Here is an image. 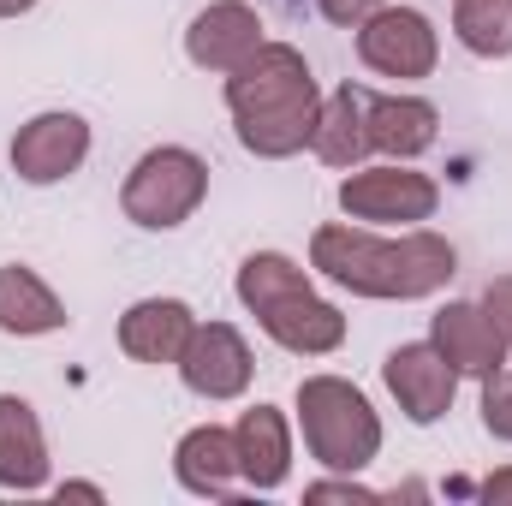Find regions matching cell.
<instances>
[{
  "label": "cell",
  "mask_w": 512,
  "mask_h": 506,
  "mask_svg": "<svg viewBox=\"0 0 512 506\" xmlns=\"http://www.w3.org/2000/svg\"><path fill=\"white\" fill-rule=\"evenodd\" d=\"M292 417L304 435V453L322 471H346L364 477L382 459V411L370 405V393L346 376H304L292 393Z\"/></svg>",
  "instance_id": "277c9868"
},
{
  "label": "cell",
  "mask_w": 512,
  "mask_h": 506,
  "mask_svg": "<svg viewBox=\"0 0 512 506\" xmlns=\"http://www.w3.org/2000/svg\"><path fill=\"white\" fill-rule=\"evenodd\" d=\"M48 435L42 417L24 393H0V489L6 495H36L48 489Z\"/></svg>",
  "instance_id": "e0dca14e"
},
{
  "label": "cell",
  "mask_w": 512,
  "mask_h": 506,
  "mask_svg": "<svg viewBox=\"0 0 512 506\" xmlns=\"http://www.w3.org/2000/svg\"><path fill=\"white\" fill-rule=\"evenodd\" d=\"M382 387L393 393L399 417L417 423V429H435L453 399H459V370L435 352V340H405L382 358Z\"/></svg>",
  "instance_id": "30bf717a"
},
{
  "label": "cell",
  "mask_w": 512,
  "mask_h": 506,
  "mask_svg": "<svg viewBox=\"0 0 512 506\" xmlns=\"http://www.w3.org/2000/svg\"><path fill=\"white\" fill-rule=\"evenodd\" d=\"M370 143L387 161H417L441 143V108L429 96H411V90H370Z\"/></svg>",
  "instance_id": "ac0fdd59"
},
{
  "label": "cell",
  "mask_w": 512,
  "mask_h": 506,
  "mask_svg": "<svg viewBox=\"0 0 512 506\" xmlns=\"http://www.w3.org/2000/svg\"><path fill=\"white\" fill-rule=\"evenodd\" d=\"M310 155L322 167H334V173H352V167H364L376 155V143H370V90L364 84H334L322 96Z\"/></svg>",
  "instance_id": "9a60e30c"
},
{
  "label": "cell",
  "mask_w": 512,
  "mask_h": 506,
  "mask_svg": "<svg viewBox=\"0 0 512 506\" xmlns=\"http://www.w3.org/2000/svg\"><path fill=\"white\" fill-rule=\"evenodd\" d=\"M477 411H483V429H489L501 447H512V364H501L495 376H483Z\"/></svg>",
  "instance_id": "44dd1931"
},
{
  "label": "cell",
  "mask_w": 512,
  "mask_h": 506,
  "mask_svg": "<svg viewBox=\"0 0 512 506\" xmlns=\"http://www.w3.org/2000/svg\"><path fill=\"white\" fill-rule=\"evenodd\" d=\"M173 370L185 381V393H197V399H209V405H233V399L251 393L256 358H251V340H245L233 322H197Z\"/></svg>",
  "instance_id": "9c48e42d"
},
{
  "label": "cell",
  "mask_w": 512,
  "mask_h": 506,
  "mask_svg": "<svg viewBox=\"0 0 512 506\" xmlns=\"http://www.w3.org/2000/svg\"><path fill=\"white\" fill-rule=\"evenodd\" d=\"M209 203V161L185 143H155L131 161L120 185V215L143 233H173Z\"/></svg>",
  "instance_id": "5b68a950"
},
{
  "label": "cell",
  "mask_w": 512,
  "mask_h": 506,
  "mask_svg": "<svg viewBox=\"0 0 512 506\" xmlns=\"http://www.w3.org/2000/svg\"><path fill=\"white\" fill-rule=\"evenodd\" d=\"M334 203H340V215L358 221V227H393V233H399V227L435 221L441 185H435L429 173H417L411 161H364V167H352V173L340 179Z\"/></svg>",
  "instance_id": "8992f818"
},
{
  "label": "cell",
  "mask_w": 512,
  "mask_h": 506,
  "mask_svg": "<svg viewBox=\"0 0 512 506\" xmlns=\"http://www.w3.org/2000/svg\"><path fill=\"white\" fill-rule=\"evenodd\" d=\"M310 268L322 280H334L352 298H376V304H417L447 292V280L459 274L453 239L429 233V227H358V221H328L310 233Z\"/></svg>",
  "instance_id": "6da1fadb"
},
{
  "label": "cell",
  "mask_w": 512,
  "mask_h": 506,
  "mask_svg": "<svg viewBox=\"0 0 512 506\" xmlns=\"http://www.w3.org/2000/svg\"><path fill=\"white\" fill-rule=\"evenodd\" d=\"M54 495H60V501H108V495H102L96 483H60Z\"/></svg>",
  "instance_id": "484cf974"
},
{
  "label": "cell",
  "mask_w": 512,
  "mask_h": 506,
  "mask_svg": "<svg viewBox=\"0 0 512 506\" xmlns=\"http://www.w3.org/2000/svg\"><path fill=\"white\" fill-rule=\"evenodd\" d=\"M239 304L292 358H334L346 346V310L310 286V268L286 251H251L233 274Z\"/></svg>",
  "instance_id": "3957f363"
},
{
  "label": "cell",
  "mask_w": 512,
  "mask_h": 506,
  "mask_svg": "<svg viewBox=\"0 0 512 506\" xmlns=\"http://www.w3.org/2000/svg\"><path fill=\"white\" fill-rule=\"evenodd\" d=\"M453 42L477 60H512V0H453Z\"/></svg>",
  "instance_id": "ffe728a7"
},
{
  "label": "cell",
  "mask_w": 512,
  "mask_h": 506,
  "mask_svg": "<svg viewBox=\"0 0 512 506\" xmlns=\"http://www.w3.org/2000/svg\"><path fill=\"white\" fill-rule=\"evenodd\" d=\"M376 6H387V0H316V12H322L328 24H340V30H358Z\"/></svg>",
  "instance_id": "cb8c5ba5"
},
{
  "label": "cell",
  "mask_w": 512,
  "mask_h": 506,
  "mask_svg": "<svg viewBox=\"0 0 512 506\" xmlns=\"http://www.w3.org/2000/svg\"><path fill=\"white\" fill-rule=\"evenodd\" d=\"M42 0H0V18H24V12H36Z\"/></svg>",
  "instance_id": "4316f807"
},
{
  "label": "cell",
  "mask_w": 512,
  "mask_h": 506,
  "mask_svg": "<svg viewBox=\"0 0 512 506\" xmlns=\"http://www.w3.org/2000/svg\"><path fill=\"white\" fill-rule=\"evenodd\" d=\"M233 137L256 161H292L310 149L316 114H322V84L304 60V48L292 42H262L245 66H233L221 78Z\"/></svg>",
  "instance_id": "7a4b0ae2"
},
{
  "label": "cell",
  "mask_w": 512,
  "mask_h": 506,
  "mask_svg": "<svg viewBox=\"0 0 512 506\" xmlns=\"http://www.w3.org/2000/svg\"><path fill=\"white\" fill-rule=\"evenodd\" d=\"M262 12L251 0H209L191 24H185V60L209 78H227L233 66H245L262 48Z\"/></svg>",
  "instance_id": "8fae6325"
},
{
  "label": "cell",
  "mask_w": 512,
  "mask_h": 506,
  "mask_svg": "<svg viewBox=\"0 0 512 506\" xmlns=\"http://www.w3.org/2000/svg\"><path fill=\"white\" fill-rule=\"evenodd\" d=\"M12 173L36 191L48 185H66L84 161H90V120L72 114V108H42L30 114L24 126L12 131Z\"/></svg>",
  "instance_id": "ba28073f"
},
{
  "label": "cell",
  "mask_w": 512,
  "mask_h": 506,
  "mask_svg": "<svg viewBox=\"0 0 512 506\" xmlns=\"http://www.w3.org/2000/svg\"><path fill=\"white\" fill-rule=\"evenodd\" d=\"M304 501H382L370 483H358V477H346V471H328V477H316L310 489H304Z\"/></svg>",
  "instance_id": "7402d4cb"
},
{
  "label": "cell",
  "mask_w": 512,
  "mask_h": 506,
  "mask_svg": "<svg viewBox=\"0 0 512 506\" xmlns=\"http://www.w3.org/2000/svg\"><path fill=\"white\" fill-rule=\"evenodd\" d=\"M233 447H239V483L251 495H274L292 477V423L280 405H251L233 423Z\"/></svg>",
  "instance_id": "5bb4252c"
},
{
  "label": "cell",
  "mask_w": 512,
  "mask_h": 506,
  "mask_svg": "<svg viewBox=\"0 0 512 506\" xmlns=\"http://www.w3.org/2000/svg\"><path fill=\"white\" fill-rule=\"evenodd\" d=\"M429 340H435V352L459 370V381L495 376L512 358V346L501 340V328H495V316L483 310V298H477V304H471V298H447V304L429 316Z\"/></svg>",
  "instance_id": "7c38bea8"
},
{
  "label": "cell",
  "mask_w": 512,
  "mask_h": 506,
  "mask_svg": "<svg viewBox=\"0 0 512 506\" xmlns=\"http://www.w3.org/2000/svg\"><path fill=\"white\" fill-rule=\"evenodd\" d=\"M483 310L495 316V328H501V340L512 346V274H495V280L483 286Z\"/></svg>",
  "instance_id": "603a6c76"
},
{
  "label": "cell",
  "mask_w": 512,
  "mask_h": 506,
  "mask_svg": "<svg viewBox=\"0 0 512 506\" xmlns=\"http://www.w3.org/2000/svg\"><path fill=\"white\" fill-rule=\"evenodd\" d=\"M352 48H358V66H364V72L393 78L399 90L435 78V66H441V30H435V18H429L423 6H405V0L376 6V12L352 30Z\"/></svg>",
  "instance_id": "52a82bcc"
},
{
  "label": "cell",
  "mask_w": 512,
  "mask_h": 506,
  "mask_svg": "<svg viewBox=\"0 0 512 506\" xmlns=\"http://www.w3.org/2000/svg\"><path fill=\"white\" fill-rule=\"evenodd\" d=\"M191 328H197V310L185 298H137L120 316V352L143 370H173Z\"/></svg>",
  "instance_id": "4fadbf2b"
},
{
  "label": "cell",
  "mask_w": 512,
  "mask_h": 506,
  "mask_svg": "<svg viewBox=\"0 0 512 506\" xmlns=\"http://www.w3.org/2000/svg\"><path fill=\"white\" fill-rule=\"evenodd\" d=\"M66 322L72 316H66L60 292L36 268H24V262L0 268V334L6 340H42V334H60Z\"/></svg>",
  "instance_id": "d6986e66"
},
{
  "label": "cell",
  "mask_w": 512,
  "mask_h": 506,
  "mask_svg": "<svg viewBox=\"0 0 512 506\" xmlns=\"http://www.w3.org/2000/svg\"><path fill=\"white\" fill-rule=\"evenodd\" d=\"M173 483L197 501H233L239 495V447H233V429L221 423H197L179 435L173 447Z\"/></svg>",
  "instance_id": "2e32d148"
},
{
  "label": "cell",
  "mask_w": 512,
  "mask_h": 506,
  "mask_svg": "<svg viewBox=\"0 0 512 506\" xmlns=\"http://www.w3.org/2000/svg\"><path fill=\"white\" fill-rule=\"evenodd\" d=\"M477 495H483V501H495V506H512V465H507V471H495V477H483V483H477Z\"/></svg>",
  "instance_id": "d4e9b609"
}]
</instances>
